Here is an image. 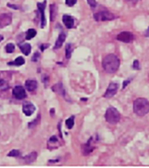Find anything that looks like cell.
<instances>
[{"instance_id":"obj_1","label":"cell","mask_w":149,"mask_h":168,"mask_svg":"<svg viewBox=\"0 0 149 168\" xmlns=\"http://www.w3.org/2000/svg\"><path fill=\"white\" fill-rule=\"evenodd\" d=\"M120 65L118 57L114 54H108L105 56L102 62V66L105 71L108 73H114L118 71Z\"/></svg>"},{"instance_id":"obj_2","label":"cell","mask_w":149,"mask_h":168,"mask_svg":"<svg viewBox=\"0 0 149 168\" xmlns=\"http://www.w3.org/2000/svg\"><path fill=\"white\" fill-rule=\"evenodd\" d=\"M134 112L139 117H143L149 112V101L144 98H138L134 101Z\"/></svg>"},{"instance_id":"obj_3","label":"cell","mask_w":149,"mask_h":168,"mask_svg":"<svg viewBox=\"0 0 149 168\" xmlns=\"http://www.w3.org/2000/svg\"><path fill=\"white\" fill-rule=\"evenodd\" d=\"M106 121L111 125H115L119 122L121 115L118 111L114 107H110L105 113Z\"/></svg>"},{"instance_id":"obj_4","label":"cell","mask_w":149,"mask_h":168,"mask_svg":"<svg viewBox=\"0 0 149 168\" xmlns=\"http://www.w3.org/2000/svg\"><path fill=\"white\" fill-rule=\"evenodd\" d=\"M94 18L95 21L97 22L112 21L115 18V16L113 13L107 10H104L95 14L94 15Z\"/></svg>"},{"instance_id":"obj_5","label":"cell","mask_w":149,"mask_h":168,"mask_svg":"<svg viewBox=\"0 0 149 168\" xmlns=\"http://www.w3.org/2000/svg\"><path fill=\"white\" fill-rule=\"evenodd\" d=\"M119 87V84L118 83L111 82L103 97L106 98H110L111 97H114L118 92Z\"/></svg>"},{"instance_id":"obj_6","label":"cell","mask_w":149,"mask_h":168,"mask_svg":"<svg viewBox=\"0 0 149 168\" xmlns=\"http://www.w3.org/2000/svg\"><path fill=\"white\" fill-rule=\"evenodd\" d=\"M135 39L133 33L130 31H122L117 36V40L125 43H129L134 41Z\"/></svg>"},{"instance_id":"obj_7","label":"cell","mask_w":149,"mask_h":168,"mask_svg":"<svg viewBox=\"0 0 149 168\" xmlns=\"http://www.w3.org/2000/svg\"><path fill=\"white\" fill-rule=\"evenodd\" d=\"M12 93L14 96L18 100H23L26 97V93L25 88L21 86L15 87L13 89Z\"/></svg>"},{"instance_id":"obj_8","label":"cell","mask_w":149,"mask_h":168,"mask_svg":"<svg viewBox=\"0 0 149 168\" xmlns=\"http://www.w3.org/2000/svg\"><path fill=\"white\" fill-rule=\"evenodd\" d=\"M46 6V0L44 1L43 2L37 3L38 9L41 14V26L42 28H43L46 25V19L45 14H44Z\"/></svg>"},{"instance_id":"obj_9","label":"cell","mask_w":149,"mask_h":168,"mask_svg":"<svg viewBox=\"0 0 149 168\" xmlns=\"http://www.w3.org/2000/svg\"><path fill=\"white\" fill-rule=\"evenodd\" d=\"M22 110L25 115L29 117L35 111L36 108L31 102L27 101L23 103Z\"/></svg>"},{"instance_id":"obj_10","label":"cell","mask_w":149,"mask_h":168,"mask_svg":"<svg viewBox=\"0 0 149 168\" xmlns=\"http://www.w3.org/2000/svg\"><path fill=\"white\" fill-rule=\"evenodd\" d=\"M12 22V16L10 14H2L0 15V28H4L10 25Z\"/></svg>"},{"instance_id":"obj_11","label":"cell","mask_w":149,"mask_h":168,"mask_svg":"<svg viewBox=\"0 0 149 168\" xmlns=\"http://www.w3.org/2000/svg\"><path fill=\"white\" fill-rule=\"evenodd\" d=\"M62 22L68 29H71L74 25V20L71 16L67 15L63 16Z\"/></svg>"},{"instance_id":"obj_12","label":"cell","mask_w":149,"mask_h":168,"mask_svg":"<svg viewBox=\"0 0 149 168\" xmlns=\"http://www.w3.org/2000/svg\"><path fill=\"white\" fill-rule=\"evenodd\" d=\"M25 86L29 92H33L37 87V82L34 80H27L25 82Z\"/></svg>"},{"instance_id":"obj_13","label":"cell","mask_w":149,"mask_h":168,"mask_svg":"<svg viewBox=\"0 0 149 168\" xmlns=\"http://www.w3.org/2000/svg\"><path fill=\"white\" fill-rule=\"evenodd\" d=\"M19 48L21 49V51L23 54H25L26 56L29 55L31 53V44L29 43H24L23 44H21L19 46Z\"/></svg>"},{"instance_id":"obj_14","label":"cell","mask_w":149,"mask_h":168,"mask_svg":"<svg viewBox=\"0 0 149 168\" xmlns=\"http://www.w3.org/2000/svg\"><path fill=\"white\" fill-rule=\"evenodd\" d=\"M65 39H66V36L64 33H61L60 34L59 36H58V38L57 39L56 43V44H55V47H54V48L55 49H58V48H60L61 47L64 42L65 40Z\"/></svg>"},{"instance_id":"obj_15","label":"cell","mask_w":149,"mask_h":168,"mask_svg":"<svg viewBox=\"0 0 149 168\" xmlns=\"http://www.w3.org/2000/svg\"><path fill=\"white\" fill-rule=\"evenodd\" d=\"M37 154L36 152H33V153L29 154V155H26V157L24 158V159L25 162L27 163H31L33 162L37 158Z\"/></svg>"},{"instance_id":"obj_16","label":"cell","mask_w":149,"mask_h":168,"mask_svg":"<svg viewBox=\"0 0 149 168\" xmlns=\"http://www.w3.org/2000/svg\"><path fill=\"white\" fill-rule=\"evenodd\" d=\"M90 141H91V140H90L88 141V143L84 145V147H83V153L85 155L89 154L90 153H92L93 150H94V147L92 146V145L90 144Z\"/></svg>"},{"instance_id":"obj_17","label":"cell","mask_w":149,"mask_h":168,"mask_svg":"<svg viewBox=\"0 0 149 168\" xmlns=\"http://www.w3.org/2000/svg\"><path fill=\"white\" fill-rule=\"evenodd\" d=\"M25 63V61L24 58L22 56H19L17 58H16L14 61L10 62V63H8V64L9 65H16V66H21V65H23Z\"/></svg>"},{"instance_id":"obj_18","label":"cell","mask_w":149,"mask_h":168,"mask_svg":"<svg viewBox=\"0 0 149 168\" xmlns=\"http://www.w3.org/2000/svg\"><path fill=\"white\" fill-rule=\"evenodd\" d=\"M50 18L51 21H54L57 15V8L54 4L50 5Z\"/></svg>"},{"instance_id":"obj_19","label":"cell","mask_w":149,"mask_h":168,"mask_svg":"<svg viewBox=\"0 0 149 168\" xmlns=\"http://www.w3.org/2000/svg\"><path fill=\"white\" fill-rule=\"evenodd\" d=\"M36 34H37V33L35 29H29L26 33V40H31V39H33L34 37H35Z\"/></svg>"},{"instance_id":"obj_20","label":"cell","mask_w":149,"mask_h":168,"mask_svg":"<svg viewBox=\"0 0 149 168\" xmlns=\"http://www.w3.org/2000/svg\"><path fill=\"white\" fill-rule=\"evenodd\" d=\"M52 90L54 92H56L58 94H62L63 95L64 93V88L61 83H58L54 86L52 87Z\"/></svg>"},{"instance_id":"obj_21","label":"cell","mask_w":149,"mask_h":168,"mask_svg":"<svg viewBox=\"0 0 149 168\" xmlns=\"http://www.w3.org/2000/svg\"><path fill=\"white\" fill-rule=\"evenodd\" d=\"M65 54H66V58L67 59H69L71 56L72 52V45L71 44H68L66 46L65 48Z\"/></svg>"},{"instance_id":"obj_22","label":"cell","mask_w":149,"mask_h":168,"mask_svg":"<svg viewBox=\"0 0 149 168\" xmlns=\"http://www.w3.org/2000/svg\"><path fill=\"white\" fill-rule=\"evenodd\" d=\"M9 88L8 82L3 79H0V88L2 90H6Z\"/></svg>"},{"instance_id":"obj_23","label":"cell","mask_w":149,"mask_h":168,"mask_svg":"<svg viewBox=\"0 0 149 168\" xmlns=\"http://www.w3.org/2000/svg\"><path fill=\"white\" fill-rule=\"evenodd\" d=\"M65 123H66L67 127L69 129H72L73 126V125H74V117L72 116L71 117L68 118V119H67Z\"/></svg>"},{"instance_id":"obj_24","label":"cell","mask_w":149,"mask_h":168,"mask_svg":"<svg viewBox=\"0 0 149 168\" xmlns=\"http://www.w3.org/2000/svg\"><path fill=\"white\" fill-rule=\"evenodd\" d=\"M5 50H6V52L12 53L15 50V46L12 43L8 44L5 47Z\"/></svg>"},{"instance_id":"obj_25","label":"cell","mask_w":149,"mask_h":168,"mask_svg":"<svg viewBox=\"0 0 149 168\" xmlns=\"http://www.w3.org/2000/svg\"><path fill=\"white\" fill-rule=\"evenodd\" d=\"M19 155H20V153H19V151L16 150H14L11 151L10 153L8 154V156L16 157H18Z\"/></svg>"},{"instance_id":"obj_26","label":"cell","mask_w":149,"mask_h":168,"mask_svg":"<svg viewBox=\"0 0 149 168\" xmlns=\"http://www.w3.org/2000/svg\"><path fill=\"white\" fill-rule=\"evenodd\" d=\"M77 2V0H65V2L69 6H72L75 5Z\"/></svg>"},{"instance_id":"obj_27","label":"cell","mask_w":149,"mask_h":168,"mask_svg":"<svg viewBox=\"0 0 149 168\" xmlns=\"http://www.w3.org/2000/svg\"><path fill=\"white\" fill-rule=\"evenodd\" d=\"M87 1H88V4L91 7L95 8L97 6V2L96 0H87Z\"/></svg>"},{"instance_id":"obj_28","label":"cell","mask_w":149,"mask_h":168,"mask_svg":"<svg viewBox=\"0 0 149 168\" xmlns=\"http://www.w3.org/2000/svg\"><path fill=\"white\" fill-rule=\"evenodd\" d=\"M133 68L136 70H139L140 69V64L138 60H135L133 64Z\"/></svg>"},{"instance_id":"obj_29","label":"cell","mask_w":149,"mask_h":168,"mask_svg":"<svg viewBox=\"0 0 149 168\" xmlns=\"http://www.w3.org/2000/svg\"><path fill=\"white\" fill-rule=\"evenodd\" d=\"M125 1L130 4L135 5V4H136L140 0H125Z\"/></svg>"},{"instance_id":"obj_30","label":"cell","mask_w":149,"mask_h":168,"mask_svg":"<svg viewBox=\"0 0 149 168\" xmlns=\"http://www.w3.org/2000/svg\"><path fill=\"white\" fill-rule=\"evenodd\" d=\"M39 56H40V55H39L38 53H36V54H34V55H33V58H32L33 61H37V59H38V58H39Z\"/></svg>"},{"instance_id":"obj_31","label":"cell","mask_w":149,"mask_h":168,"mask_svg":"<svg viewBox=\"0 0 149 168\" xmlns=\"http://www.w3.org/2000/svg\"><path fill=\"white\" fill-rule=\"evenodd\" d=\"M48 45H47V44H43V45L40 47L41 51H43L44 50H45L46 48L48 47Z\"/></svg>"},{"instance_id":"obj_32","label":"cell","mask_w":149,"mask_h":168,"mask_svg":"<svg viewBox=\"0 0 149 168\" xmlns=\"http://www.w3.org/2000/svg\"><path fill=\"white\" fill-rule=\"evenodd\" d=\"M144 36L147 37H149V28L146 30V32H145V34H144Z\"/></svg>"},{"instance_id":"obj_33","label":"cell","mask_w":149,"mask_h":168,"mask_svg":"<svg viewBox=\"0 0 149 168\" xmlns=\"http://www.w3.org/2000/svg\"><path fill=\"white\" fill-rule=\"evenodd\" d=\"M3 39H4V37H3V36H1V35H0V42L2 41V40H3Z\"/></svg>"}]
</instances>
